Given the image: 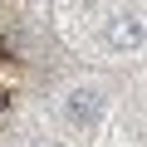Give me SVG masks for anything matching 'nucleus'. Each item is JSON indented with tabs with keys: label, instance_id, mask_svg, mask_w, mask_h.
<instances>
[{
	"label": "nucleus",
	"instance_id": "1",
	"mask_svg": "<svg viewBox=\"0 0 147 147\" xmlns=\"http://www.w3.org/2000/svg\"><path fill=\"white\" fill-rule=\"evenodd\" d=\"M98 118H103V88L74 84V88L64 93V123H69V127H93Z\"/></svg>",
	"mask_w": 147,
	"mask_h": 147
},
{
	"label": "nucleus",
	"instance_id": "2",
	"mask_svg": "<svg viewBox=\"0 0 147 147\" xmlns=\"http://www.w3.org/2000/svg\"><path fill=\"white\" fill-rule=\"evenodd\" d=\"M103 44H108L113 54H137V49H142V15H137V10H118V15H108V25H103Z\"/></svg>",
	"mask_w": 147,
	"mask_h": 147
}]
</instances>
